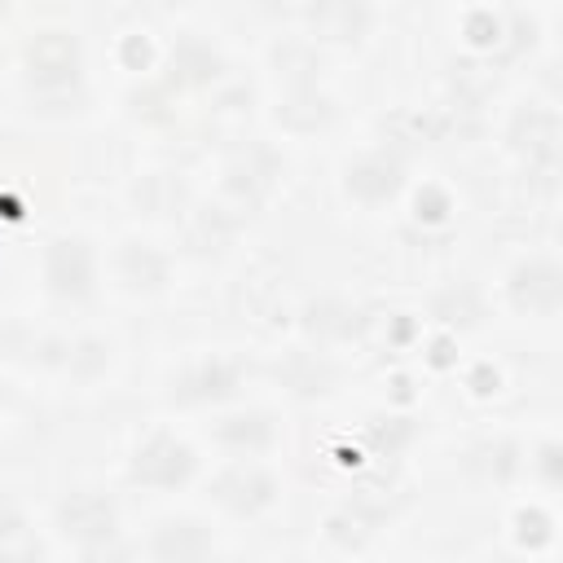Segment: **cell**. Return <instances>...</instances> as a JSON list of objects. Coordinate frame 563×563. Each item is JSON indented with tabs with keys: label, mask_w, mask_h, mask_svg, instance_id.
<instances>
[{
	"label": "cell",
	"mask_w": 563,
	"mask_h": 563,
	"mask_svg": "<svg viewBox=\"0 0 563 563\" xmlns=\"http://www.w3.org/2000/svg\"><path fill=\"white\" fill-rule=\"evenodd\" d=\"M26 84L35 92H66L79 84V40L66 31H40L26 44Z\"/></svg>",
	"instance_id": "6da1fadb"
},
{
	"label": "cell",
	"mask_w": 563,
	"mask_h": 563,
	"mask_svg": "<svg viewBox=\"0 0 563 563\" xmlns=\"http://www.w3.org/2000/svg\"><path fill=\"white\" fill-rule=\"evenodd\" d=\"M194 449L189 444H180L176 435H150L136 453H132V466H128V475H132V484H150V488H176V484H185L189 475H194Z\"/></svg>",
	"instance_id": "7a4b0ae2"
},
{
	"label": "cell",
	"mask_w": 563,
	"mask_h": 563,
	"mask_svg": "<svg viewBox=\"0 0 563 563\" xmlns=\"http://www.w3.org/2000/svg\"><path fill=\"white\" fill-rule=\"evenodd\" d=\"M57 528H62V537L79 541L84 550H97L101 541L114 537V506L101 493H88V488L70 493L57 506Z\"/></svg>",
	"instance_id": "3957f363"
},
{
	"label": "cell",
	"mask_w": 563,
	"mask_h": 563,
	"mask_svg": "<svg viewBox=\"0 0 563 563\" xmlns=\"http://www.w3.org/2000/svg\"><path fill=\"white\" fill-rule=\"evenodd\" d=\"M211 493H216V501H220L224 510H233V515H255V510H264V506L277 497V484H273V475L260 471V466H229V471L211 484Z\"/></svg>",
	"instance_id": "277c9868"
},
{
	"label": "cell",
	"mask_w": 563,
	"mask_h": 563,
	"mask_svg": "<svg viewBox=\"0 0 563 563\" xmlns=\"http://www.w3.org/2000/svg\"><path fill=\"white\" fill-rule=\"evenodd\" d=\"M303 22H308V31H312V35H321V40L352 44V40H361V35H365L369 13H365V4H361V0H308Z\"/></svg>",
	"instance_id": "5b68a950"
},
{
	"label": "cell",
	"mask_w": 563,
	"mask_h": 563,
	"mask_svg": "<svg viewBox=\"0 0 563 563\" xmlns=\"http://www.w3.org/2000/svg\"><path fill=\"white\" fill-rule=\"evenodd\" d=\"M510 303L537 317H550L559 308V268L550 260H528L510 277Z\"/></svg>",
	"instance_id": "8992f818"
},
{
	"label": "cell",
	"mask_w": 563,
	"mask_h": 563,
	"mask_svg": "<svg viewBox=\"0 0 563 563\" xmlns=\"http://www.w3.org/2000/svg\"><path fill=\"white\" fill-rule=\"evenodd\" d=\"M48 282L57 295H88L92 290V255L79 238H62L48 246Z\"/></svg>",
	"instance_id": "52a82bcc"
},
{
	"label": "cell",
	"mask_w": 563,
	"mask_h": 563,
	"mask_svg": "<svg viewBox=\"0 0 563 563\" xmlns=\"http://www.w3.org/2000/svg\"><path fill=\"white\" fill-rule=\"evenodd\" d=\"M238 391V365L233 361H202L194 369H185L172 383V396L185 405H202V400H224Z\"/></svg>",
	"instance_id": "ba28073f"
},
{
	"label": "cell",
	"mask_w": 563,
	"mask_h": 563,
	"mask_svg": "<svg viewBox=\"0 0 563 563\" xmlns=\"http://www.w3.org/2000/svg\"><path fill=\"white\" fill-rule=\"evenodd\" d=\"M400 163L387 158V154H365L347 167V194L361 198V202H387L396 189H400Z\"/></svg>",
	"instance_id": "9c48e42d"
},
{
	"label": "cell",
	"mask_w": 563,
	"mask_h": 563,
	"mask_svg": "<svg viewBox=\"0 0 563 563\" xmlns=\"http://www.w3.org/2000/svg\"><path fill=\"white\" fill-rule=\"evenodd\" d=\"M154 559H202L211 554V532L198 528L194 519H163L150 537Z\"/></svg>",
	"instance_id": "30bf717a"
},
{
	"label": "cell",
	"mask_w": 563,
	"mask_h": 563,
	"mask_svg": "<svg viewBox=\"0 0 563 563\" xmlns=\"http://www.w3.org/2000/svg\"><path fill=\"white\" fill-rule=\"evenodd\" d=\"M515 150H523L532 163H554L559 150V119L550 110H519L515 128H510Z\"/></svg>",
	"instance_id": "8fae6325"
},
{
	"label": "cell",
	"mask_w": 563,
	"mask_h": 563,
	"mask_svg": "<svg viewBox=\"0 0 563 563\" xmlns=\"http://www.w3.org/2000/svg\"><path fill=\"white\" fill-rule=\"evenodd\" d=\"M119 277L132 290H158L167 282V260L154 246H145V242H128L119 251Z\"/></svg>",
	"instance_id": "7c38bea8"
},
{
	"label": "cell",
	"mask_w": 563,
	"mask_h": 563,
	"mask_svg": "<svg viewBox=\"0 0 563 563\" xmlns=\"http://www.w3.org/2000/svg\"><path fill=\"white\" fill-rule=\"evenodd\" d=\"M216 66H220V57L202 40H194V35L180 40L176 53H172V75L180 84H207V79H216Z\"/></svg>",
	"instance_id": "4fadbf2b"
},
{
	"label": "cell",
	"mask_w": 563,
	"mask_h": 563,
	"mask_svg": "<svg viewBox=\"0 0 563 563\" xmlns=\"http://www.w3.org/2000/svg\"><path fill=\"white\" fill-rule=\"evenodd\" d=\"M220 440L224 444H246V449H264V444H273V422H268V413H238V418H224L220 422Z\"/></svg>",
	"instance_id": "5bb4252c"
},
{
	"label": "cell",
	"mask_w": 563,
	"mask_h": 563,
	"mask_svg": "<svg viewBox=\"0 0 563 563\" xmlns=\"http://www.w3.org/2000/svg\"><path fill=\"white\" fill-rule=\"evenodd\" d=\"M136 198H141L154 216H172V211L185 202V185L172 180V176H145V185L136 189Z\"/></svg>",
	"instance_id": "9a60e30c"
},
{
	"label": "cell",
	"mask_w": 563,
	"mask_h": 563,
	"mask_svg": "<svg viewBox=\"0 0 563 563\" xmlns=\"http://www.w3.org/2000/svg\"><path fill=\"white\" fill-rule=\"evenodd\" d=\"M4 13H9V0H0V18H4Z\"/></svg>",
	"instance_id": "2e32d148"
}]
</instances>
